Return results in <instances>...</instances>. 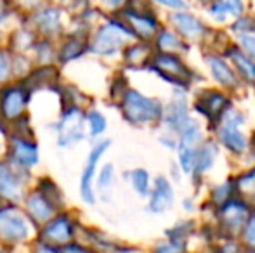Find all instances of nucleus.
Wrapping results in <instances>:
<instances>
[{"instance_id":"obj_1","label":"nucleus","mask_w":255,"mask_h":253,"mask_svg":"<svg viewBox=\"0 0 255 253\" xmlns=\"http://www.w3.org/2000/svg\"><path fill=\"white\" fill-rule=\"evenodd\" d=\"M37 236V227L31 224L24 210L16 203L0 205V245L17 247Z\"/></svg>"},{"instance_id":"obj_2","label":"nucleus","mask_w":255,"mask_h":253,"mask_svg":"<svg viewBox=\"0 0 255 253\" xmlns=\"http://www.w3.org/2000/svg\"><path fill=\"white\" fill-rule=\"evenodd\" d=\"M128 38H135L132 30L122 19H108L89 35V52L98 56H113L127 44Z\"/></svg>"},{"instance_id":"obj_3","label":"nucleus","mask_w":255,"mask_h":253,"mask_svg":"<svg viewBox=\"0 0 255 253\" xmlns=\"http://www.w3.org/2000/svg\"><path fill=\"white\" fill-rule=\"evenodd\" d=\"M118 106L125 122H128L130 125H144V123L156 122L163 116V109L156 99L146 97L144 94L134 88L125 90Z\"/></svg>"},{"instance_id":"obj_4","label":"nucleus","mask_w":255,"mask_h":253,"mask_svg":"<svg viewBox=\"0 0 255 253\" xmlns=\"http://www.w3.org/2000/svg\"><path fill=\"white\" fill-rule=\"evenodd\" d=\"M23 26L28 28L37 38L56 40L63 37V9L57 5H44L33 12L23 16Z\"/></svg>"},{"instance_id":"obj_5","label":"nucleus","mask_w":255,"mask_h":253,"mask_svg":"<svg viewBox=\"0 0 255 253\" xmlns=\"http://www.w3.org/2000/svg\"><path fill=\"white\" fill-rule=\"evenodd\" d=\"M77 224L78 220L73 217V213L63 210V212L56 213L49 222H45L44 226L38 227L35 241L49 245V247L63 248L64 245L75 241Z\"/></svg>"},{"instance_id":"obj_6","label":"nucleus","mask_w":255,"mask_h":253,"mask_svg":"<svg viewBox=\"0 0 255 253\" xmlns=\"http://www.w3.org/2000/svg\"><path fill=\"white\" fill-rule=\"evenodd\" d=\"M31 97L33 95L19 82H12L0 88V122L9 127L10 123L28 116Z\"/></svg>"},{"instance_id":"obj_7","label":"nucleus","mask_w":255,"mask_h":253,"mask_svg":"<svg viewBox=\"0 0 255 253\" xmlns=\"http://www.w3.org/2000/svg\"><path fill=\"white\" fill-rule=\"evenodd\" d=\"M3 160H5L12 169L31 175V169L37 167L38 162H40V149H38L37 139L9 135L7 151H5Z\"/></svg>"},{"instance_id":"obj_8","label":"nucleus","mask_w":255,"mask_h":253,"mask_svg":"<svg viewBox=\"0 0 255 253\" xmlns=\"http://www.w3.org/2000/svg\"><path fill=\"white\" fill-rule=\"evenodd\" d=\"M56 142L61 148L77 146L85 139V109H66L56 122Z\"/></svg>"},{"instance_id":"obj_9","label":"nucleus","mask_w":255,"mask_h":253,"mask_svg":"<svg viewBox=\"0 0 255 253\" xmlns=\"http://www.w3.org/2000/svg\"><path fill=\"white\" fill-rule=\"evenodd\" d=\"M28 173L12 169L3 158H0V199L3 203H16L21 205L28 192V182H30Z\"/></svg>"},{"instance_id":"obj_10","label":"nucleus","mask_w":255,"mask_h":253,"mask_svg":"<svg viewBox=\"0 0 255 253\" xmlns=\"http://www.w3.org/2000/svg\"><path fill=\"white\" fill-rule=\"evenodd\" d=\"M111 148L110 139H103L94 144V148L91 149L87 160L84 163V170L80 175V184H78V191H80V198L84 199L87 205H94L96 203V194H94V179L98 173L99 162L104 156V153Z\"/></svg>"},{"instance_id":"obj_11","label":"nucleus","mask_w":255,"mask_h":253,"mask_svg":"<svg viewBox=\"0 0 255 253\" xmlns=\"http://www.w3.org/2000/svg\"><path fill=\"white\" fill-rule=\"evenodd\" d=\"M19 84L30 92L31 95L35 92H54V88L61 84V73L56 64H42L35 66L28 71L24 78H21Z\"/></svg>"},{"instance_id":"obj_12","label":"nucleus","mask_w":255,"mask_h":253,"mask_svg":"<svg viewBox=\"0 0 255 253\" xmlns=\"http://www.w3.org/2000/svg\"><path fill=\"white\" fill-rule=\"evenodd\" d=\"M89 52V30L77 28L71 33H64L61 44L57 45V63L70 64L78 61Z\"/></svg>"},{"instance_id":"obj_13","label":"nucleus","mask_w":255,"mask_h":253,"mask_svg":"<svg viewBox=\"0 0 255 253\" xmlns=\"http://www.w3.org/2000/svg\"><path fill=\"white\" fill-rule=\"evenodd\" d=\"M21 205H23V210L28 215V219L31 220V224L37 229L40 226H44L45 222H49L56 213H59V210L54 205H51L35 187L33 189H28L24 199L21 201Z\"/></svg>"},{"instance_id":"obj_14","label":"nucleus","mask_w":255,"mask_h":253,"mask_svg":"<svg viewBox=\"0 0 255 253\" xmlns=\"http://www.w3.org/2000/svg\"><path fill=\"white\" fill-rule=\"evenodd\" d=\"M153 68L165 78V80L172 82V84H177V85L186 84L188 70H186V66L181 63V59H179L177 56L158 54L156 58H154Z\"/></svg>"},{"instance_id":"obj_15","label":"nucleus","mask_w":255,"mask_h":253,"mask_svg":"<svg viewBox=\"0 0 255 253\" xmlns=\"http://www.w3.org/2000/svg\"><path fill=\"white\" fill-rule=\"evenodd\" d=\"M198 139H200L198 125L189 122L188 125L182 128V139L179 142V160H181V165L184 172H191L193 170Z\"/></svg>"},{"instance_id":"obj_16","label":"nucleus","mask_w":255,"mask_h":253,"mask_svg":"<svg viewBox=\"0 0 255 253\" xmlns=\"http://www.w3.org/2000/svg\"><path fill=\"white\" fill-rule=\"evenodd\" d=\"M242 122H243V116H240L238 113H229L226 116V122L222 123L221 130H219L221 141L235 153H242L247 146L245 135L240 130V123Z\"/></svg>"},{"instance_id":"obj_17","label":"nucleus","mask_w":255,"mask_h":253,"mask_svg":"<svg viewBox=\"0 0 255 253\" xmlns=\"http://www.w3.org/2000/svg\"><path fill=\"white\" fill-rule=\"evenodd\" d=\"M122 21L130 28L134 37L149 38L156 31V19L153 16L128 9V7H124V10H122Z\"/></svg>"},{"instance_id":"obj_18","label":"nucleus","mask_w":255,"mask_h":253,"mask_svg":"<svg viewBox=\"0 0 255 253\" xmlns=\"http://www.w3.org/2000/svg\"><path fill=\"white\" fill-rule=\"evenodd\" d=\"M172 201H174V191H172L170 182L165 177H158L154 180V187L149 198V210L153 213H161L170 208Z\"/></svg>"},{"instance_id":"obj_19","label":"nucleus","mask_w":255,"mask_h":253,"mask_svg":"<svg viewBox=\"0 0 255 253\" xmlns=\"http://www.w3.org/2000/svg\"><path fill=\"white\" fill-rule=\"evenodd\" d=\"M35 189L40 192L45 199H47L51 205L56 206L59 212L66 210V199H64V192L61 191V187L57 186L56 180H52L51 177H40L37 180V186Z\"/></svg>"},{"instance_id":"obj_20","label":"nucleus","mask_w":255,"mask_h":253,"mask_svg":"<svg viewBox=\"0 0 255 253\" xmlns=\"http://www.w3.org/2000/svg\"><path fill=\"white\" fill-rule=\"evenodd\" d=\"M165 122H167L168 127L177 128V130H182L186 125H188L191 120L188 116V108H186V102L182 99H174L170 102V106L165 111Z\"/></svg>"},{"instance_id":"obj_21","label":"nucleus","mask_w":255,"mask_h":253,"mask_svg":"<svg viewBox=\"0 0 255 253\" xmlns=\"http://www.w3.org/2000/svg\"><path fill=\"white\" fill-rule=\"evenodd\" d=\"M172 21H174V24L177 26V30L189 38L200 37L205 31L203 24L200 23L195 16H191V14H175V16L172 17Z\"/></svg>"},{"instance_id":"obj_22","label":"nucleus","mask_w":255,"mask_h":253,"mask_svg":"<svg viewBox=\"0 0 255 253\" xmlns=\"http://www.w3.org/2000/svg\"><path fill=\"white\" fill-rule=\"evenodd\" d=\"M124 59L128 66L141 68L148 64L149 59V47L146 44H132L124 49Z\"/></svg>"},{"instance_id":"obj_23","label":"nucleus","mask_w":255,"mask_h":253,"mask_svg":"<svg viewBox=\"0 0 255 253\" xmlns=\"http://www.w3.org/2000/svg\"><path fill=\"white\" fill-rule=\"evenodd\" d=\"M16 82L14 77V52L9 47H0V88Z\"/></svg>"},{"instance_id":"obj_24","label":"nucleus","mask_w":255,"mask_h":253,"mask_svg":"<svg viewBox=\"0 0 255 253\" xmlns=\"http://www.w3.org/2000/svg\"><path fill=\"white\" fill-rule=\"evenodd\" d=\"M247 217V208L240 203L233 201L228 203V205L222 208V219H224V224L233 229H238V227L243 226Z\"/></svg>"},{"instance_id":"obj_25","label":"nucleus","mask_w":255,"mask_h":253,"mask_svg":"<svg viewBox=\"0 0 255 253\" xmlns=\"http://www.w3.org/2000/svg\"><path fill=\"white\" fill-rule=\"evenodd\" d=\"M208 64H210V70L214 78L219 82V84L226 85V87H231V85H236V78L235 73L231 71V68L228 66L222 59L219 58H210L208 59Z\"/></svg>"},{"instance_id":"obj_26","label":"nucleus","mask_w":255,"mask_h":253,"mask_svg":"<svg viewBox=\"0 0 255 253\" xmlns=\"http://www.w3.org/2000/svg\"><path fill=\"white\" fill-rule=\"evenodd\" d=\"M85 128L89 130L91 137H99L106 132L108 122L104 118V115L98 109H87L85 111Z\"/></svg>"},{"instance_id":"obj_27","label":"nucleus","mask_w":255,"mask_h":253,"mask_svg":"<svg viewBox=\"0 0 255 253\" xmlns=\"http://www.w3.org/2000/svg\"><path fill=\"white\" fill-rule=\"evenodd\" d=\"M215 156H217V148H215V146L212 144V142L205 144L203 148L198 151V155L195 156V169H196V173L207 172V170L212 167V163H214Z\"/></svg>"},{"instance_id":"obj_28","label":"nucleus","mask_w":255,"mask_h":253,"mask_svg":"<svg viewBox=\"0 0 255 253\" xmlns=\"http://www.w3.org/2000/svg\"><path fill=\"white\" fill-rule=\"evenodd\" d=\"M128 179H130V186L139 196H146L149 191V173L144 169H135L128 172Z\"/></svg>"},{"instance_id":"obj_29","label":"nucleus","mask_w":255,"mask_h":253,"mask_svg":"<svg viewBox=\"0 0 255 253\" xmlns=\"http://www.w3.org/2000/svg\"><path fill=\"white\" fill-rule=\"evenodd\" d=\"M229 56H231L233 63L238 66V70L242 71L243 77H247L249 80L255 82V64L250 61L249 58H245L240 51H236V49H231V51H229Z\"/></svg>"},{"instance_id":"obj_30","label":"nucleus","mask_w":255,"mask_h":253,"mask_svg":"<svg viewBox=\"0 0 255 253\" xmlns=\"http://www.w3.org/2000/svg\"><path fill=\"white\" fill-rule=\"evenodd\" d=\"M226 104H228V101H226L224 95L217 94V92H210L208 97L203 99V108H200V109H203L205 115L212 116V115H219L221 109L224 108Z\"/></svg>"},{"instance_id":"obj_31","label":"nucleus","mask_w":255,"mask_h":253,"mask_svg":"<svg viewBox=\"0 0 255 253\" xmlns=\"http://www.w3.org/2000/svg\"><path fill=\"white\" fill-rule=\"evenodd\" d=\"M113 182H115V167L111 163H104L99 170V175H98V182H96V187L98 191H108L113 187Z\"/></svg>"},{"instance_id":"obj_32","label":"nucleus","mask_w":255,"mask_h":253,"mask_svg":"<svg viewBox=\"0 0 255 253\" xmlns=\"http://www.w3.org/2000/svg\"><path fill=\"white\" fill-rule=\"evenodd\" d=\"M10 5H12V9L16 10L17 14L26 16V14L47 5V0H10Z\"/></svg>"},{"instance_id":"obj_33","label":"nucleus","mask_w":255,"mask_h":253,"mask_svg":"<svg viewBox=\"0 0 255 253\" xmlns=\"http://www.w3.org/2000/svg\"><path fill=\"white\" fill-rule=\"evenodd\" d=\"M158 47L161 49V51H179V49H182V44L175 38L174 33H170V31H161L160 37H158Z\"/></svg>"},{"instance_id":"obj_34","label":"nucleus","mask_w":255,"mask_h":253,"mask_svg":"<svg viewBox=\"0 0 255 253\" xmlns=\"http://www.w3.org/2000/svg\"><path fill=\"white\" fill-rule=\"evenodd\" d=\"M12 14H17V12L12 9V5H10L9 0H0V26H3Z\"/></svg>"},{"instance_id":"obj_35","label":"nucleus","mask_w":255,"mask_h":253,"mask_svg":"<svg viewBox=\"0 0 255 253\" xmlns=\"http://www.w3.org/2000/svg\"><path fill=\"white\" fill-rule=\"evenodd\" d=\"M61 252H63V253H96L94 250H91L89 247L78 243V241H71V243L64 245V247L61 248Z\"/></svg>"},{"instance_id":"obj_36","label":"nucleus","mask_w":255,"mask_h":253,"mask_svg":"<svg viewBox=\"0 0 255 253\" xmlns=\"http://www.w3.org/2000/svg\"><path fill=\"white\" fill-rule=\"evenodd\" d=\"M154 253H182V243H179V241H170V243L158 247Z\"/></svg>"},{"instance_id":"obj_37","label":"nucleus","mask_w":255,"mask_h":253,"mask_svg":"<svg viewBox=\"0 0 255 253\" xmlns=\"http://www.w3.org/2000/svg\"><path fill=\"white\" fill-rule=\"evenodd\" d=\"M226 10L231 12V16H240L243 10V2L242 0H226L224 2Z\"/></svg>"},{"instance_id":"obj_38","label":"nucleus","mask_w":255,"mask_h":253,"mask_svg":"<svg viewBox=\"0 0 255 253\" xmlns=\"http://www.w3.org/2000/svg\"><path fill=\"white\" fill-rule=\"evenodd\" d=\"M31 253H63V252H61V248L49 247V245H44V243H38V241H35L33 247H31Z\"/></svg>"},{"instance_id":"obj_39","label":"nucleus","mask_w":255,"mask_h":253,"mask_svg":"<svg viewBox=\"0 0 255 253\" xmlns=\"http://www.w3.org/2000/svg\"><path fill=\"white\" fill-rule=\"evenodd\" d=\"M245 241L249 245H252V247H255V217L249 220V224L245 227Z\"/></svg>"},{"instance_id":"obj_40","label":"nucleus","mask_w":255,"mask_h":253,"mask_svg":"<svg viewBox=\"0 0 255 253\" xmlns=\"http://www.w3.org/2000/svg\"><path fill=\"white\" fill-rule=\"evenodd\" d=\"M99 3L103 7H106L108 10H118L127 5V0H99Z\"/></svg>"},{"instance_id":"obj_41","label":"nucleus","mask_w":255,"mask_h":253,"mask_svg":"<svg viewBox=\"0 0 255 253\" xmlns=\"http://www.w3.org/2000/svg\"><path fill=\"white\" fill-rule=\"evenodd\" d=\"M242 45L250 56L255 58V37L254 35H243L242 37Z\"/></svg>"},{"instance_id":"obj_42","label":"nucleus","mask_w":255,"mask_h":253,"mask_svg":"<svg viewBox=\"0 0 255 253\" xmlns=\"http://www.w3.org/2000/svg\"><path fill=\"white\" fill-rule=\"evenodd\" d=\"M210 12H212V16L214 17H219V19H224V16L228 14V10H226V5H224V2H215L214 5H212V9H210Z\"/></svg>"},{"instance_id":"obj_43","label":"nucleus","mask_w":255,"mask_h":253,"mask_svg":"<svg viewBox=\"0 0 255 253\" xmlns=\"http://www.w3.org/2000/svg\"><path fill=\"white\" fill-rule=\"evenodd\" d=\"M154 2L161 3L165 7H170V9H184L186 7L184 0H154Z\"/></svg>"},{"instance_id":"obj_44","label":"nucleus","mask_w":255,"mask_h":253,"mask_svg":"<svg viewBox=\"0 0 255 253\" xmlns=\"http://www.w3.org/2000/svg\"><path fill=\"white\" fill-rule=\"evenodd\" d=\"M0 253H9V250H7V247H0Z\"/></svg>"}]
</instances>
